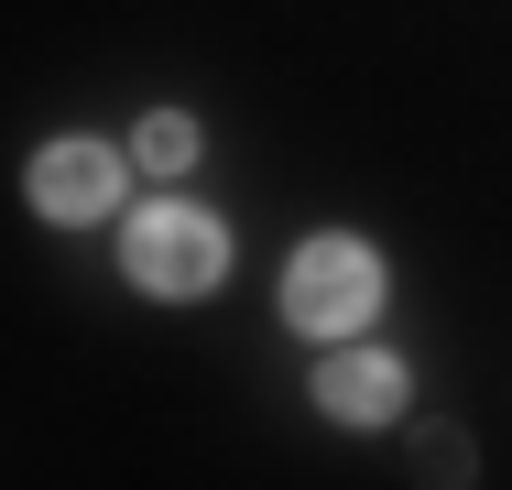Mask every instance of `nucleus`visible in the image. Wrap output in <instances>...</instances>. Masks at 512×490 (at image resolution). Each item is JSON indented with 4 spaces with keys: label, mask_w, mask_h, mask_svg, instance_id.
<instances>
[{
    "label": "nucleus",
    "mask_w": 512,
    "mask_h": 490,
    "mask_svg": "<svg viewBox=\"0 0 512 490\" xmlns=\"http://www.w3.org/2000/svg\"><path fill=\"white\" fill-rule=\"evenodd\" d=\"M131 153H142V164H153V175H186V164H197V131H186V120H175V109H153V120H142V131H131Z\"/></svg>",
    "instance_id": "obj_5"
},
{
    "label": "nucleus",
    "mask_w": 512,
    "mask_h": 490,
    "mask_svg": "<svg viewBox=\"0 0 512 490\" xmlns=\"http://www.w3.org/2000/svg\"><path fill=\"white\" fill-rule=\"evenodd\" d=\"M120 262H131V284L164 294V305H186L229 273V229L207 218V207H142L131 218V240H120Z\"/></svg>",
    "instance_id": "obj_1"
},
{
    "label": "nucleus",
    "mask_w": 512,
    "mask_h": 490,
    "mask_svg": "<svg viewBox=\"0 0 512 490\" xmlns=\"http://www.w3.org/2000/svg\"><path fill=\"white\" fill-rule=\"evenodd\" d=\"M316 403H327L338 425H382V414H404V371H393L382 349H349V360L316 371Z\"/></svg>",
    "instance_id": "obj_4"
},
{
    "label": "nucleus",
    "mask_w": 512,
    "mask_h": 490,
    "mask_svg": "<svg viewBox=\"0 0 512 490\" xmlns=\"http://www.w3.org/2000/svg\"><path fill=\"white\" fill-rule=\"evenodd\" d=\"M371 305H382V262H371L360 240H306V251L284 262V316H295L306 338L371 327Z\"/></svg>",
    "instance_id": "obj_2"
},
{
    "label": "nucleus",
    "mask_w": 512,
    "mask_h": 490,
    "mask_svg": "<svg viewBox=\"0 0 512 490\" xmlns=\"http://www.w3.org/2000/svg\"><path fill=\"white\" fill-rule=\"evenodd\" d=\"M109 196H120V164H109L99 142H55V153H33V207H44V218L77 229V218H99Z\"/></svg>",
    "instance_id": "obj_3"
}]
</instances>
